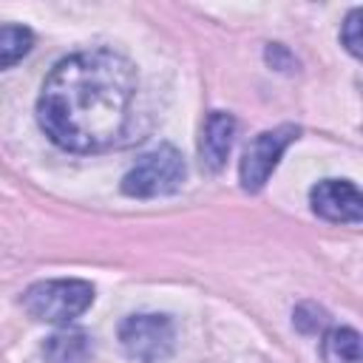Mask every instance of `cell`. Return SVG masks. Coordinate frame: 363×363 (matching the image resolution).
Returning <instances> with one entry per match:
<instances>
[{"label": "cell", "instance_id": "ba28073f", "mask_svg": "<svg viewBox=\"0 0 363 363\" xmlns=\"http://www.w3.org/2000/svg\"><path fill=\"white\" fill-rule=\"evenodd\" d=\"M45 363H85L91 357V337L79 329H60L43 343Z\"/></svg>", "mask_w": 363, "mask_h": 363}, {"label": "cell", "instance_id": "7a4b0ae2", "mask_svg": "<svg viewBox=\"0 0 363 363\" xmlns=\"http://www.w3.org/2000/svg\"><path fill=\"white\" fill-rule=\"evenodd\" d=\"M94 303V286L79 278L37 281L23 292V309L43 323H71Z\"/></svg>", "mask_w": 363, "mask_h": 363}, {"label": "cell", "instance_id": "9c48e42d", "mask_svg": "<svg viewBox=\"0 0 363 363\" xmlns=\"http://www.w3.org/2000/svg\"><path fill=\"white\" fill-rule=\"evenodd\" d=\"M320 354L326 363H363L360 335L352 326H332L323 332Z\"/></svg>", "mask_w": 363, "mask_h": 363}, {"label": "cell", "instance_id": "3957f363", "mask_svg": "<svg viewBox=\"0 0 363 363\" xmlns=\"http://www.w3.org/2000/svg\"><path fill=\"white\" fill-rule=\"evenodd\" d=\"M187 164L173 145H159L147 150L122 179V193L130 199H156L170 196L182 187Z\"/></svg>", "mask_w": 363, "mask_h": 363}, {"label": "cell", "instance_id": "6da1fadb", "mask_svg": "<svg viewBox=\"0 0 363 363\" xmlns=\"http://www.w3.org/2000/svg\"><path fill=\"white\" fill-rule=\"evenodd\" d=\"M139 77L128 57L91 48L60 60L43 82L37 119L45 136L71 153H99L125 142Z\"/></svg>", "mask_w": 363, "mask_h": 363}, {"label": "cell", "instance_id": "5b68a950", "mask_svg": "<svg viewBox=\"0 0 363 363\" xmlns=\"http://www.w3.org/2000/svg\"><path fill=\"white\" fill-rule=\"evenodd\" d=\"M298 133H301L298 125H278V128L261 130L244 147V156H241V164H238V182L247 193H258L269 182V176L278 167L284 150L298 139Z\"/></svg>", "mask_w": 363, "mask_h": 363}, {"label": "cell", "instance_id": "52a82bcc", "mask_svg": "<svg viewBox=\"0 0 363 363\" xmlns=\"http://www.w3.org/2000/svg\"><path fill=\"white\" fill-rule=\"evenodd\" d=\"M233 136H235V119L227 111H213L204 119V130H201V142H199V156H201V167L207 173H218L227 164L230 147H233Z\"/></svg>", "mask_w": 363, "mask_h": 363}, {"label": "cell", "instance_id": "8fae6325", "mask_svg": "<svg viewBox=\"0 0 363 363\" xmlns=\"http://www.w3.org/2000/svg\"><path fill=\"white\" fill-rule=\"evenodd\" d=\"M360 17H363V11L360 9H352L349 14H346V20H343V26H340V40H343V45L349 48V54L352 57H360L363 54V34H360Z\"/></svg>", "mask_w": 363, "mask_h": 363}, {"label": "cell", "instance_id": "30bf717a", "mask_svg": "<svg viewBox=\"0 0 363 363\" xmlns=\"http://www.w3.org/2000/svg\"><path fill=\"white\" fill-rule=\"evenodd\" d=\"M34 45V31L28 26H0V71L17 65Z\"/></svg>", "mask_w": 363, "mask_h": 363}, {"label": "cell", "instance_id": "8992f818", "mask_svg": "<svg viewBox=\"0 0 363 363\" xmlns=\"http://www.w3.org/2000/svg\"><path fill=\"white\" fill-rule=\"evenodd\" d=\"M309 204L315 216L337 224H360L363 221V196L354 182L346 179H323L309 190Z\"/></svg>", "mask_w": 363, "mask_h": 363}, {"label": "cell", "instance_id": "277c9868", "mask_svg": "<svg viewBox=\"0 0 363 363\" xmlns=\"http://www.w3.org/2000/svg\"><path fill=\"white\" fill-rule=\"evenodd\" d=\"M119 343L136 363H162L173 354L176 326L167 315H130L119 323Z\"/></svg>", "mask_w": 363, "mask_h": 363}]
</instances>
